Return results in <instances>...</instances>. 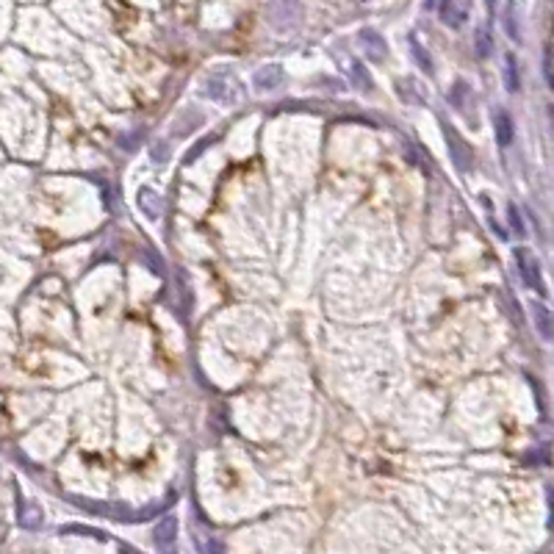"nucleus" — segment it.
<instances>
[{
  "instance_id": "f257e3e1",
  "label": "nucleus",
  "mask_w": 554,
  "mask_h": 554,
  "mask_svg": "<svg viewBox=\"0 0 554 554\" xmlns=\"http://www.w3.org/2000/svg\"><path fill=\"white\" fill-rule=\"evenodd\" d=\"M515 264H518V269H521L524 283H527L529 288H535V291L543 294V275H541V264H538L535 252L527 250V247H518V250H515Z\"/></svg>"
},
{
  "instance_id": "f03ea898",
  "label": "nucleus",
  "mask_w": 554,
  "mask_h": 554,
  "mask_svg": "<svg viewBox=\"0 0 554 554\" xmlns=\"http://www.w3.org/2000/svg\"><path fill=\"white\" fill-rule=\"evenodd\" d=\"M471 14V0H441V20L449 28H463Z\"/></svg>"
},
{
  "instance_id": "7ed1b4c3",
  "label": "nucleus",
  "mask_w": 554,
  "mask_h": 554,
  "mask_svg": "<svg viewBox=\"0 0 554 554\" xmlns=\"http://www.w3.org/2000/svg\"><path fill=\"white\" fill-rule=\"evenodd\" d=\"M175 538H178V521L175 518H164L155 524V532H153V541L155 546L164 554L175 552Z\"/></svg>"
},
{
  "instance_id": "20e7f679",
  "label": "nucleus",
  "mask_w": 554,
  "mask_h": 554,
  "mask_svg": "<svg viewBox=\"0 0 554 554\" xmlns=\"http://www.w3.org/2000/svg\"><path fill=\"white\" fill-rule=\"evenodd\" d=\"M444 134H446V141L452 144V147H449V153H452V161L460 167L463 172H465V169H471V161H474V158H471V150H468V144H465V141H463V138L458 136V134H455V131H452L446 122H444Z\"/></svg>"
},
{
  "instance_id": "39448f33",
  "label": "nucleus",
  "mask_w": 554,
  "mask_h": 554,
  "mask_svg": "<svg viewBox=\"0 0 554 554\" xmlns=\"http://www.w3.org/2000/svg\"><path fill=\"white\" fill-rule=\"evenodd\" d=\"M208 97H214V100H219V103H238L241 100V89L233 84V81H219V78H214L211 84H208Z\"/></svg>"
},
{
  "instance_id": "423d86ee",
  "label": "nucleus",
  "mask_w": 554,
  "mask_h": 554,
  "mask_svg": "<svg viewBox=\"0 0 554 554\" xmlns=\"http://www.w3.org/2000/svg\"><path fill=\"white\" fill-rule=\"evenodd\" d=\"M252 81H255V89L258 92H272V89H277L283 84V70L275 67V64L272 67H261Z\"/></svg>"
},
{
  "instance_id": "0eeeda50",
  "label": "nucleus",
  "mask_w": 554,
  "mask_h": 554,
  "mask_svg": "<svg viewBox=\"0 0 554 554\" xmlns=\"http://www.w3.org/2000/svg\"><path fill=\"white\" fill-rule=\"evenodd\" d=\"M361 45L366 47V53H369L374 61H385L388 45H385V39H382L380 34H374L371 28H363V31H361Z\"/></svg>"
},
{
  "instance_id": "6e6552de",
  "label": "nucleus",
  "mask_w": 554,
  "mask_h": 554,
  "mask_svg": "<svg viewBox=\"0 0 554 554\" xmlns=\"http://www.w3.org/2000/svg\"><path fill=\"white\" fill-rule=\"evenodd\" d=\"M494 125H496V138L502 147H508L513 141V120H510L508 111H496L494 114Z\"/></svg>"
},
{
  "instance_id": "1a4fd4ad",
  "label": "nucleus",
  "mask_w": 554,
  "mask_h": 554,
  "mask_svg": "<svg viewBox=\"0 0 554 554\" xmlns=\"http://www.w3.org/2000/svg\"><path fill=\"white\" fill-rule=\"evenodd\" d=\"M138 205H141V211H144L150 219H158V217H161V197L153 200V191H150V188H141Z\"/></svg>"
},
{
  "instance_id": "9d476101",
  "label": "nucleus",
  "mask_w": 554,
  "mask_h": 554,
  "mask_svg": "<svg viewBox=\"0 0 554 554\" xmlns=\"http://www.w3.org/2000/svg\"><path fill=\"white\" fill-rule=\"evenodd\" d=\"M532 311H535V316H538V333L549 341V338H552V316H549V311H546L541 302H535Z\"/></svg>"
},
{
  "instance_id": "9b49d317",
  "label": "nucleus",
  "mask_w": 554,
  "mask_h": 554,
  "mask_svg": "<svg viewBox=\"0 0 554 554\" xmlns=\"http://www.w3.org/2000/svg\"><path fill=\"white\" fill-rule=\"evenodd\" d=\"M505 84H508L510 92L518 89V64H515V56H508V61H505Z\"/></svg>"
},
{
  "instance_id": "f8f14e48",
  "label": "nucleus",
  "mask_w": 554,
  "mask_h": 554,
  "mask_svg": "<svg viewBox=\"0 0 554 554\" xmlns=\"http://www.w3.org/2000/svg\"><path fill=\"white\" fill-rule=\"evenodd\" d=\"M505 28L508 34L518 42L521 39V31H518V14H515V6H508V14H505Z\"/></svg>"
},
{
  "instance_id": "ddd939ff",
  "label": "nucleus",
  "mask_w": 554,
  "mask_h": 554,
  "mask_svg": "<svg viewBox=\"0 0 554 554\" xmlns=\"http://www.w3.org/2000/svg\"><path fill=\"white\" fill-rule=\"evenodd\" d=\"M20 521H22V527H28V529H34V527H39V521H42V515H39V510L37 508H28L20 510Z\"/></svg>"
},
{
  "instance_id": "4468645a",
  "label": "nucleus",
  "mask_w": 554,
  "mask_h": 554,
  "mask_svg": "<svg viewBox=\"0 0 554 554\" xmlns=\"http://www.w3.org/2000/svg\"><path fill=\"white\" fill-rule=\"evenodd\" d=\"M488 53H491V34H488L485 28H479V31H477V56L485 58Z\"/></svg>"
},
{
  "instance_id": "2eb2a0df",
  "label": "nucleus",
  "mask_w": 554,
  "mask_h": 554,
  "mask_svg": "<svg viewBox=\"0 0 554 554\" xmlns=\"http://www.w3.org/2000/svg\"><path fill=\"white\" fill-rule=\"evenodd\" d=\"M411 47H413V56H416V61L424 67V72H432V61H430V53L424 50V47L418 45V42H411Z\"/></svg>"
},
{
  "instance_id": "dca6fc26",
  "label": "nucleus",
  "mask_w": 554,
  "mask_h": 554,
  "mask_svg": "<svg viewBox=\"0 0 554 554\" xmlns=\"http://www.w3.org/2000/svg\"><path fill=\"white\" fill-rule=\"evenodd\" d=\"M508 214H510V219H513V228H515V233L521 236V233H524V228H521V222H518V211H515V208L510 205V208H508Z\"/></svg>"
},
{
  "instance_id": "f3484780",
  "label": "nucleus",
  "mask_w": 554,
  "mask_h": 554,
  "mask_svg": "<svg viewBox=\"0 0 554 554\" xmlns=\"http://www.w3.org/2000/svg\"><path fill=\"white\" fill-rule=\"evenodd\" d=\"M208 552H211V554H225V552H222V546H219V543H211V546H208Z\"/></svg>"
},
{
  "instance_id": "a211bd4d",
  "label": "nucleus",
  "mask_w": 554,
  "mask_h": 554,
  "mask_svg": "<svg viewBox=\"0 0 554 554\" xmlns=\"http://www.w3.org/2000/svg\"><path fill=\"white\" fill-rule=\"evenodd\" d=\"M485 6H488V11H494L496 8V0H485Z\"/></svg>"
},
{
  "instance_id": "6ab92c4d",
  "label": "nucleus",
  "mask_w": 554,
  "mask_h": 554,
  "mask_svg": "<svg viewBox=\"0 0 554 554\" xmlns=\"http://www.w3.org/2000/svg\"><path fill=\"white\" fill-rule=\"evenodd\" d=\"M125 554H128V552H125ZM134 554H136V552H134Z\"/></svg>"
}]
</instances>
